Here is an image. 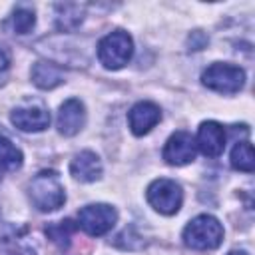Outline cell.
Returning <instances> with one entry per match:
<instances>
[{"instance_id": "obj_17", "label": "cell", "mask_w": 255, "mask_h": 255, "mask_svg": "<svg viewBox=\"0 0 255 255\" xmlns=\"http://www.w3.org/2000/svg\"><path fill=\"white\" fill-rule=\"evenodd\" d=\"M231 165L239 171L251 173L255 169V157H253V145L245 141H237L233 151H231Z\"/></svg>"}, {"instance_id": "obj_14", "label": "cell", "mask_w": 255, "mask_h": 255, "mask_svg": "<svg viewBox=\"0 0 255 255\" xmlns=\"http://www.w3.org/2000/svg\"><path fill=\"white\" fill-rule=\"evenodd\" d=\"M84 20V6L80 4H56V26L58 30H76Z\"/></svg>"}, {"instance_id": "obj_2", "label": "cell", "mask_w": 255, "mask_h": 255, "mask_svg": "<svg viewBox=\"0 0 255 255\" xmlns=\"http://www.w3.org/2000/svg\"><path fill=\"white\" fill-rule=\"evenodd\" d=\"M223 241V227L213 215H197L183 229V243L193 251L217 249Z\"/></svg>"}, {"instance_id": "obj_15", "label": "cell", "mask_w": 255, "mask_h": 255, "mask_svg": "<svg viewBox=\"0 0 255 255\" xmlns=\"http://www.w3.org/2000/svg\"><path fill=\"white\" fill-rule=\"evenodd\" d=\"M24 227H14L8 225L4 229V247H6V255H36L34 247L28 245L24 241Z\"/></svg>"}, {"instance_id": "obj_13", "label": "cell", "mask_w": 255, "mask_h": 255, "mask_svg": "<svg viewBox=\"0 0 255 255\" xmlns=\"http://www.w3.org/2000/svg\"><path fill=\"white\" fill-rule=\"evenodd\" d=\"M32 82L42 90H52L64 82V72L52 62H36L32 66Z\"/></svg>"}, {"instance_id": "obj_4", "label": "cell", "mask_w": 255, "mask_h": 255, "mask_svg": "<svg viewBox=\"0 0 255 255\" xmlns=\"http://www.w3.org/2000/svg\"><path fill=\"white\" fill-rule=\"evenodd\" d=\"M203 86L219 94H237L245 84V72L239 66L215 62L201 74Z\"/></svg>"}, {"instance_id": "obj_20", "label": "cell", "mask_w": 255, "mask_h": 255, "mask_svg": "<svg viewBox=\"0 0 255 255\" xmlns=\"http://www.w3.org/2000/svg\"><path fill=\"white\" fill-rule=\"evenodd\" d=\"M10 66V54L0 46V72H4Z\"/></svg>"}, {"instance_id": "obj_9", "label": "cell", "mask_w": 255, "mask_h": 255, "mask_svg": "<svg viewBox=\"0 0 255 255\" xmlns=\"http://www.w3.org/2000/svg\"><path fill=\"white\" fill-rule=\"evenodd\" d=\"M58 131L62 135H76L84 124H86V108L80 100L76 98H70L66 100L62 106H60V112H58Z\"/></svg>"}, {"instance_id": "obj_19", "label": "cell", "mask_w": 255, "mask_h": 255, "mask_svg": "<svg viewBox=\"0 0 255 255\" xmlns=\"http://www.w3.org/2000/svg\"><path fill=\"white\" fill-rule=\"evenodd\" d=\"M10 22H12V30L16 34H28L36 24V14H34V10L20 6V8L14 10Z\"/></svg>"}, {"instance_id": "obj_10", "label": "cell", "mask_w": 255, "mask_h": 255, "mask_svg": "<svg viewBox=\"0 0 255 255\" xmlns=\"http://www.w3.org/2000/svg\"><path fill=\"white\" fill-rule=\"evenodd\" d=\"M195 145L207 157H217L225 149V129L217 122H203L197 129Z\"/></svg>"}, {"instance_id": "obj_6", "label": "cell", "mask_w": 255, "mask_h": 255, "mask_svg": "<svg viewBox=\"0 0 255 255\" xmlns=\"http://www.w3.org/2000/svg\"><path fill=\"white\" fill-rule=\"evenodd\" d=\"M116 219H118V211L108 203H90L82 207L78 213L80 227L92 237L106 235L116 225Z\"/></svg>"}, {"instance_id": "obj_18", "label": "cell", "mask_w": 255, "mask_h": 255, "mask_svg": "<svg viewBox=\"0 0 255 255\" xmlns=\"http://www.w3.org/2000/svg\"><path fill=\"white\" fill-rule=\"evenodd\" d=\"M22 151L6 137L0 133V167L2 169H8V171H16L22 167Z\"/></svg>"}, {"instance_id": "obj_3", "label": "cell", "mask_w": 255, "mask_h": 255, "mask_svg": "<svg viewBox=\"0 0 255 255\" xmlns=\"http://www.w3.org/2000/svg\"><path fill=\"white\" fill-rule=\"evenodd\" d=\"M131 54H133V42L131 36L124 30L110 32L98 44V58L108 70L124 68L131 60Z\"/></svg>"}, {"instance_id": "obj_12", "label": "cell", "mask_w": 255, "mask_h": 255, "mask_svg": "<svg viewBox=\"0 0 255 255\" xmlns=\"http://www.w3.org/2000/svg\"><path fill=\"white\" fill-rule=\"evenodd\" d=\"M70 173L78 179V181H84V183H90V181H96L100 179L102 175V161L100 157L90 151V149H84L80 151L72 163H70Z\"/></svg>"}, {"instance_id": "obj_5", "label": "cell", "mask_w": 255, "mask_h": 255, "mask_svg": "<svg viewBox=\"0 0 255 255\" xmlns=\"http://www.w3.org/2000/svg\"><path fill=\"white\" fill-rule=\"evenodd\" d=\"M145 197H147V203L155 211H159L163 215H173L181 207L183 191H181L179 183H175L173 179L159 177V179L149 183V187L145 191Z\"/></svg>"}, {"instance_id": "obj_11", "label": "cell", "mask_w": 255, "mask_h": 255, "mask_svg": "<svg viewBox=\"0 0 255 255\" xmlns=\"http://www.w3.org/2000/svg\"><path fill=\"white\" fill-rule=\"evenodd\" d=\"M12 124L22 131H42L50 126V112L44 106H22L12 112Z\"/></svg>"}, {"instance_id": "obj_7", "label": "cell", "mask_w": 255, "mask_h": 255, "mask_svg": "<svg viewBox=\"0 0 255 255\" xmlns=\"http://www.w3.org/2000/svg\"><path fill=\"white\" fill-rule=\"evenodd\" d=\"M195 153H197L195 139L185 129H179V131L171 133L169 139L163 145V151H161L163 159L169 165H185V163H191L195 159Z\"/></svg>"}, {"instance_id": "obj_8", "label": "cell", "mask_w": 255, "mask_h": 255, "mask_svg": "<svg viewBox=\"0 0 255 255\" xmlns=\"http://www.w3.org/2000/svg\"><path fill=\"white\" fill-rule=\"evenodd\" d=\"M161 120V110L153 102H137L128 112V124L133 135H143Z\"/></svg>"}, {"instance_id": "obj_16", "label": "cell", "mask_w": 255, "mask_h": 255, "mask_svg": "<svg viewBox=\"0 0 255 255\" xmlns=\"http://www.w3.org/2000/svg\"><path fill=\"white\" fill-rule=\"evenodd\" d=\"M76 229H78V225H76L72 219H62V221L48 223L44 231H46L48 239H50L56 247L68 249V247H70V241H72V235H74Z\"/></svg>"}, {"instance_id": "obj_1", "label": "cell", "mask_w": 255, "mask_h": 255, "mask_svg": "<svg viewBox=\"0 0 255 255\" xmlns=\"http://www.w3.org/2000/svg\"><path fill=\"white\" fill-rule=\"evenodd\" d=\"M28 195H30L32 205L42 213H52L60 209L66 201L64 185L58 173L52 169H44L32 177L28 185Z\"/></svg>"}, {"instance_id": "obj_21", "label": "cell", "mask_w": 255, "mask_h": 255, "mask_svg": "<svg viewBox=\"0 0 255 255\" xmlns=\"http://www.w3.org/2000/svg\"><path fill=\"white\" fill-rule=\"evenodd\" d=\"M227 255H249L247 251H231V253H227Z\"/></svg>"}]
</instances>
